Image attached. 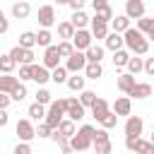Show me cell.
Returning <instances> with one entry per match:
<instances>
[{
  "label": "cell",
  "mask_w": 154,
  "mask_h": 154,
  "mask_svg": "<svg viewBox=\"0 0 154 154\" xmlns=\"http://www.w3.org/2000/svg\"><path fill=\"white\" fill-rule=\"evenodd\" d=\"M94 135H96V128H94V125H82V128L77 130V135L70 140L72 152H87V149L94 144Z\"/></svg>",
  "instance_id": "6da1fadb"
},
{
  "label": "cell",
  "mask_w": 154,
  "mask_h": 154,
  "mask_svg": "<svg viewBox=\"0 0 154 154\" xmlns=\"http://www.w3.org/2000/svg\"><path fill=\"white\" fill-rule=\"evenodd\" d=\"M14 132H17V137H19V142H31L34 137H36V128H34V123L29 120V118H22V120H17V125H14Z\"/></svg>",
  "instance_id": "7a4b0ae2"
},
{
  "label": "cell",
  "mask_w": 154,
  "mask_h": 154,
  "mask_svg": "<svg viewBox=\"0 0 154 154\" xmlns=\"http://www.w3.org/2000/svg\"><path fill=\"white\" fill-rule=\"evenodd\" d=\"M94 152L96 154H111V149H113V144H111V137H108V130H96V135H94Z\"/></svg>",
  "instance_id": "3957f363"
},
{
  "label": "cell",
  "mask_w": 154,
  "mask_h": 154,
  "mask_svg": "<svg viewBox=\"0 0 154 154\" xmlns=\"http://www.w3.org/2000/svg\"><path fill=\"white\" fill-rule=\"evenodd\" d=\"M125 149L135 152V154H154V144L149 140H142V137H137V140L125 137Z\"/></svg>",
  "instance_id": "277c9868"
},
{
  "label": "cell",
  "mask_w": 154,
  "mask_h": 154,
  "mask_svg": "<svg viewBox=\"0 0 154 154\" xmlns=\"http://www.w3.org/2000/svg\"><path fill=\"white\" fill-rule=\"evenodd\" d=\"M72 46H75V51L87 53V48H89V46H94V36H91V31H89V29H79V31H75Z\"/></svg>",
  "instance_id": "5b68a950"
},
{
  "label": "cell",
  "mask_w": 154,
  "mask_h": 154,
  "mask_svg": "<svg viewBox=\"0 0 154 154\" xmlns=\"http://www.w3.org/2000/svg\"><path fill=\"white\" fill-rule=\"evenodd\" d=\"M84 67H87V55H84V53H79V51H75V53L65 60V70H67V72H72V75L84 72Z\"/></svg>",
  "instance_id": "8992f818"
},
{
  "label": "cell",
  "mask_w": 154,
  "mask_h": 154,
  "mask_svg": "<svg viewBox=\"0 0 154 154\" xmlns=\"http://www.w3.org/2000/svg\"><path fill=\"white\" fill-rule=\"evenodd\" d=\"M142 130H144V120L140 116H130L125 120V137L137 140V137H142Z\"/></svg>",
  "instance_id": "52a82bcc"
},
{
  "label": "cell",
  "mask_w": 154,
  "mask_h": 154,
  "mask_svg": "<svg viewBox=\"0 0 154 154\" xmlns=\"http://www.w3.org/2000/svg\"><path fill=\"white\" fill-rule=\"evenodd\" d=\"M10 58L22 67V65H34V51H26V48H22V46H14L12 51H10Z\"/></svg>",
  "instance_id": "ba28073f"
},
{
  "label": "cell",
  "mask_w": 154,
  "mask_h": 154,
  "mask_svg": "<svg viewBox=\"0 0 154 154\" xmlns=\"http://www.w3.org/2000/svg\"><path fill=\"white\" fill-rule=\"evenodd\" d=\"M46 70H55V67H60V53H58V43H53V46H48L46 51H43V63H41Z\"/></svg>",
  "instance_id": "9c48e42d"
},
{
  "label": "cell",
  "mask_w": 154,
  "mask_h": 154,
  "mask_svg": "<svg viewBox=\"0 0 154 154\" xmlns=\"http://www.w3.org/2000/svg\"><path fill=\"white\" fill-rule=\"evenodd\" d=\"M38 24H41V29L51 31V26L55 24V7L53 5H41L38 7Z\"/></svg>",
  "instance_id": "30bf717a"
},
{
  "label": "cell",
  "mask_w": 154,
  "mask_h": 154,
  "mask_svg": "<svg viewBox=\"0 0 154 154\" xmlns=\"http://www.w3.org/2000/svg\"><path fill=\"white\" fill-rule=\"evenodd\" d=\"M125 17L128 19H142L144 17V2L142 0H128L125 2Z\"/></svg>",
  "instance_id": "8fae6325"
},
{
  "label": "cell",
  "mask_w": 154,
  "mask_h": 154,
  "mask_svg": "<svg viewBox=\"0 0 154 154\" xmlns=\"http://www.w3.org/2000/svg\"><path fill=\"white\" fill-rule=\"evenodd\" d=\"M65 116H67L72 123H77V120L84 118V106L79 103V99H67V111H65Z\"/></svg>",
  "instance_id": "7c38bea8"
},
{
  "label": "cell",
  "mask_w": 154,
  "mask_h": 154,
  "mask_svg": "<svg viewBox=\"0 0 154 154\" xmlns=\"http://www.w3.org/2000/svg\"><path fill=\"white\" fill-rule=\"evenodd\" d=\"M111 111H113L118 118H120V116H128V118H130V111H132V99H130V96H118Z\"/></svg>",
  "instance_id": "4fadbf2b"
},
{
  "label": "cell",
  "mask_w": 154,
  "mask_h": 154,
  "mask_svg": "<svg viewBox=\"0 0 154 154\" xmlns=\"http://www.w3.org/2000/svg\"><path fill=\"white\" fill-rule=\"evenodd\" d=\"M22 82H19V77H14V75H0V91L2 94H12L17 87H19Z\"/></svg>",
  "instance_id": "5bb4252c"
},
{
  "label": "cell",
  "mask_w": 154,
  "mask_h": 154,
  "mask_svg": "<svg viewBox=\"0 0 154 154\" xmlns=\"http://www.w3.org/2000/svg\"><path fill=\"white\" fill-rule=\"evenodd\" d=\"M116 84H118V89H120V91H123V94L128 96V94H130V91L135 89V84H137V82H135V77H132V75H128V72H123V75H118V79H116Z\"/></svg>",
  "instance_id": "9a60e30c"
},
{
  "label": "cell",
  "mask_w": 154,
  "mask_h": 154,
  "mask_svg": "<svg viewBox=\"0 0 154 154\" xmlns=\"http://www.w3.org/2000/svg\"><path fill=\"white\" fill-rule=\"evenodd\" d=\"M123 46H125V41H123V36L120 34H108L106 36V41H103V48H108V51H113V53H118V51H123Z\"/></svg>",
  "instance_id": "2e32d148"
},
{
  "label": "cell",
  "mask_w": 154,
  "mask_h": 154,
  "mask_svg": "<svg viewBox=\"0 0 154 154\" xmlns=\"http://www.w3.org/2000/svg\"><path fill=\"white\" fill-rule=\"evenodd\" d=\"M111 29H113V34H125L128 29H130V19L125 17V14H116L113 17V22H111Z\"/></svg>",
  "instance_id": "e0dca14e"
},
{
  "label": "cell",
  "mask_w": 154,
  "mask_h": 154,
  "mask_svg": "<svg viewBox=\"0 0 154 154\" xmlns=\"http://www.w3.org/2000/svg\"><path fill=\"white\" fill-rule=\"evenodd\" d=\"M128 96H130V99H147V96H152V84H149V82H137L135 89H132Z\"/></svg>",
  "instance_id": "ac0fdd59"
},
{
  "label": "cell",
  "mask_w": 154,
  "mask_h": 154,
  "mask_svg": "<svg viewBox=\"0 0 154 154\" xmlns=\"http://www.w3.org/2000/svg\"><path fill=\"white\" fill-rule=\"evenodd\" d=\"M29 12H31V5H29L26 0H19V2L12 5V17H14V19H26Z\"/></svg>",
  "instance_id": "d6986e66"
},
{
  "label": "cell",
  "mask_w": 154,
  "mask_h": 154,
  "mask_svg": "<svg viewBox=\"0 0 154 154\" xmlns=\"http://www.w3.org/2000/svg\"><path fill=\"white\" fill-rule=\"evenodd\" d=\"M75 26H72V22H60L58 24V36H60V41H72L75 38Z\"/></svg>",
  "instance_id": "ffe728a7"
},
{
  "label": "cell",
  "mask_w": 154,
  "mask_h": 154,
  "mask_svg": "<svg viewBox=\"0 0 154 154\" xmlns=\"http://www.w3.org/2000/svg\"><path fill=\"white\" fill-rule=\"evenodd\" d=\"M103 53H106V48L94 43V46H89V48H87V53H84V55H87V63H101V60H103Z\"/></svg>",
  "instance_id": "44dd1931"
},
{
  "label": "cell",
  "mask_w": 154,
  "mask_h": 154,
  "mask_svg": "<svg viewBox=\"0 0 154 154\" xmlns=\"http://www.w3.org/2000/svg\"><path fill=\"white\" fill-rule=\"evenodd\" d=\"M31 79L43 87L46 82H51V70H46L43 65H36V63H34V77H31Z\"/></svg>",
  "instance_id": "7402d4cb"
},
{
  "label": "cell",
  "mask_w": 154,
  "mask_h": 154,
  "mask_svg": "<svg viewBox=\"0 0 154 154\" xmlns=\"http://www.w3.org/2000/svg\"><path fill=\"white\" fill-rule=\"evenodd\" d=\"M108 111H111V106H108V101H106V99H96V103L91 106V116L96 118V123H99Z\"/></svg>",
  "instance_id": "603a6c76"
},
{
  "label": "cell",
  "mask_w": 154,
  "mask_h": 154,
  "mask_svg": "<svg viewBox=\"0 0 154 154\" xmlns=\"http://www.w3.org/2000/svg\"><path fill=\"white\" fill-rule=\"evenodd\" d=\"M17 46H22V48H26V51H34V46H36V31H22Z\"/></svg>",
  "instance_id": "cb8c5ba5"
},
{
  "label": "cell",
  "mask_w": 154,
  "mask_h": 154,
  "mask_svg": "<svg viewBox=\"0 0 154 154\" xmlns=\"http://www.w3.org/2000/svg\"><path fill=\"white\" fill-rule=\"evenodd\" d=\"M84 77L87 79H99V77H103V67H101V63H87V67H84Z\"/></svg>",
  "instance_id": "d4e9b609"
},
{
  "label": "cell",
  "mask_w": 154,
  "mask_h": 154,
  "mask_svg": "<svg viewBox=\"0 0 154 154\" xmlns=\"http://www.w3.org/2000/svg\"><path fill=\"white\" fill-rule=\"evenodd\" d=\"M26 113H29V120H31V123H34V120H41V118L46 120V113H48V108L34 101V103L29 106V111H26Z\"/></svg>",
  "instance_id": "484cf974"
},
{
  "label": "cell",
  "mask_w": 154,
  "mask_h": 154,
  "mask_svg": "<svg viewBox=\"0 0 154 154\" xmlns=\"http://www.w3.org/2000/svg\"><path fill=\"white\" fill-rule=\"evenodd\" d=\"M108 34H111V31H108V24L91 19V36H94V38H103V41H106V36H108Z\"/></svg>",
  "instance_id": "4316f807"
},
{
  "label": "cell",
  "mask_w": 154,
  "mask_h": 154,
  "mask_svg": "<svg viewBox=\"0 0 154 154\" xmlns=\"http://www.w3.org/2000/svg\"><path fill=\"white\" fill-rule=\"evenodd\" d=\"M36 46H41L43 51H46L48 46H53V34H51L48 29H38V31H36Z\"/></svg>",
  "instance_id": "83f0119b"
},
{
  "label": "cell",
  "mask_w": 154,
  "mask_h": 154,
  "mask_svg": "<svg viewBox=\"0 0 154 154\" xmlns=\"http://www.w3.org/2000/svg\"><path fill=\"white\" fill-rule=\"evenodd\" d=\"M140 72H144V58H137V55H132L130 58V63H128V75H140Z\"/></svg>",
  "instance_id": "f1b7e54d"
},
{
  "label": "cell",
  "mask_w": 154,
  "mask_h": 154,
  "mask_svg": "<svg viewBox=\"0 0 154 154\" xmlns=\"http://www.w3.org/2000/svg\"><path fill=\"white\" fill-rule=\"evenodd\" d=\"M58 132H60L63 137H67V140H72V137L77 135V128H75V123H72L70 118H65V120L60 123V128H58Z\"/></svg>",
  "instance_id": "f546056e"
},
{
  "label": "cell",
  "mask_w": 154,
  "mask_h": 154,
  "mask_svg": "<svg viewBox=\"0 0 154 154\" xmlns=\"http://www.w3.org/2000/svg\"><path fill=\"white\" fill-rule=\"evenodd\" d=\"M70 22H72V26L79 31V29H87V24H89L91 19L87 17V12H72V19H70Z\"/></svg>",
  "instance_id": "4dcf8cb0"
},
{
  "label": "cell",
  "mask_w": 154,
  "mask_h": 154,
  "mask_svg": "<svg viewBox=\"0 0 154 154\" xmlns=\"http://www.w3.org/2000/svg\"><path fill=\"white\" fill-rule=\"evenodd\" d=\"M84 82H87V77H82V75H72V77H67V89H72V91H84Z\"/></svg>",
  "instance_id": "1f68e13d"
},
{
  "label": "cell",
  "mask_w": 154,
  "mask_h": 154,
  "mask_svg": "<svg viewBox=\"0 0 154 154\" xmlns=\"http://www.w3.org/2000/svg\"><path fill=\"white\" fill-rule=\"evenodd\" d=\"M67 70H65V65H60V67H55L53 72H51V82H55V84H67Z\"/></svg>",
  "instance_id": "d6a6232c"
},
{
  "label": "cell",
  "mask_w": 154,
  "mask_h": 154,
  "mask_svg": "<svg viewBox=\"0 0 154 154\" xmlns=\"http://www.w3.org/2000/svg\"><path fill=\"white\" fill-rule=\"evenodd\" d=\"M130 58H132V55H130V53H128V51L123 48V51H118V53H113V65H116V67H128V63H130Z\"/></svg>",
  "instance_id": "836d02e7"
},
{
  "label": "cell",
  "mask_w": 154,
  "mask_h": 154,
  "mask_svg": "<svg viewBox=\"0 0 154 154\" xmlns=\"http://www.w3.org/2000/svg\"><path fill=\"white\" fill-rule=\"evenodd\" d=\"M96 99H99V96H96V94H94L91 89H84V91L79 94V103H82L84 108H91V106L96 103Z\"/></svg>",
  "instance_id": "e575fe53"
},
{
  "label": "cell",
  "mask_w": 154,
  "mask_h": 154,
  "mask_svg": "<svg viewBox=\"0 0 154 154\" xmlns=\"http://www.w3.org/2000/svg\"><path fill=\"white\" fill-rule=\"evenodd\" d=\"M14 60L10 58V53H5V55H0V72L2 75H12V70H14Z\"/></svg>",
  "instance_id": "d590c367"
},
{
  "label": "cell",
  "mask_w": 154,
  "mask_h": 154,
  "mask_svg": "<svg viewBox=\"0 0 154 154\" xmlns=\"http://www.w3.org/2000/svg\"><path fill=\"white\" fill-rule=\"evenodd\" d=\"M36 103H41V106H51V103H53V94H51L46 87H41V89L36 91Z\"/></svg>",
  "instance_id": "8d00e7d4"
},
{
  "label": "cell",
  "mask_w": 154,
  "mask_h": 154,
  "mask_svg": "<svg viewBox=\"0 0 154 154\" xmlns=\"http://www.w3.org/2000/svg\"><path fill=\"white\" fill-rule=\"evenodd\" d=\"M152 29H154V17H147L144 14L142 19H137V31L140 34H149Z\"/></svg>",
  "instance_id": "74e56055"
},
{
  "label": "cell",
  "mask_w": 154,
  "mask_h": 154,
  "mask_svg": "<svg viewBox=\"0 0 154 154\" xmlns=\"http://www.w3.org/2000/svg\"><path fill=\"white\" fill-rule=\"evenodd\" d=\"M116 123H118V116L113 113V111H108L101 120H99V125L103 128V130H111V128H116Z\"/></svg>",
  "instance_id": "f35d334b"
},
{
  "label": "cell",
  "mask_w": 154,
  "mask_h": 154,
  "mask_svg": "<svg viewBox=\"0 0 154 154\" xmlns=\"http://www.w3.org/2000/svg\"><path fill=\"white\" fill-rule=\"evenodd\" d=\"M58 53H60V58H70L72 53H75V46H72V41H60L58 43Z\"/></svg>",
  "instance_id": "ab89813d"
},
{
  "label": "cell",
  "mask_w": 154,
  "mask_h": 154,
  "mask_svg": "<svg viewBox=\"0 0 154 154\" xmlns=\"http://www.w3.org/2000/svg\"><path fill=\"white\" fill-rule=\"evenodd\" d=\"M34 77V65H22L19 67V82H26Z\"/></svg>",
  "instance_id": "60d3db41"
},
{
  "label": "cell",
  "mask_w": 154,
  "mask_h": 154,
  "mask_svg": "<svg viewBox=\"0 0 154 154\" xmlns=\"http://www.w3.org/2000/svg\"><path fill=\"white\" fill-rule=\"evenodd\" d=\"M10 99H12V101H24V99H26V87H24V84H19V87L10 94Z\"/></svg>",
  "instance_id": "b9f144b4"
},
{
  "label": "cell",
  "mask_w": 154,
  "mask_h": 154,
  "mask_svg": "<svg viewBox=\"0 0 154 154\" xmlns=\"http://www.w3.org/2000/svg\"><path fill=\"white\" fill-rule=\"evenodd\" d=\"M53 135V130L46 125V123H38V128H36V137H51Z\"/></svg>",
  "instance_id": "7bdbcfd3"
},
{
  "label": "cell",
  "mask_w": 154,
  "mask_h": 154,
  "mask_svg": "<svg viewBox=\"0 0 154 154\" xmlns=\"http://www.w3.org/2000/svg\"><path fill=\"white\" fill-rule=\"evenodd\" d=\"M12 154H31V144H26V142H19L17 147H14V152Z\"/></svg>",
  "instance_id": "ee69618b"
},
{
  "label": "cell",
  "mask_w": 154,
  "mask_h": 154,
  "mask_svg": "<svg viewBox=\"0 0 154 154\" xmlns=\"http://www.w3.org/2000/svg\"><path fill=\"white\" fill-rule=\"evenodd\" d=\"M7 29H10V19H7L5 12L0 10V34H7Z\"/></svg>",
  "instance_id": "f6af8a7d"
},
{
  "label": "cell",
  "mask_w": 154,
  "mask_h": 154,
  "mask_svg": "<svg viewBox=\"0 0 154 154\" xmlns=\"http://www.w3.org/2000/svg\"><path fill=\"white\" fill-rule=\"evenodd\" d=\"M67 5H70V10H72V12H82L84 0H67Z\"/></svg>",
  "instance_id": "bcb514c9"
},
{
  "label": "cell",
  "mask_w": 154,
  "mask_h": 154,
  "mask_svg": "<svg viewBox=\"0 0 154 154\" xmlns=\"http://www.w3.org/2000/svg\"><path fill=\"white\" fill-rule=\"evenodd\" d=\"M144 72L149 77H154V58H144Z\"/></svg>",
  "instance_id": "7dc6e473"
},
{
  "label": "cell",
  "mask_w": 154,
  "mask_h": 154,
  "mask_svg": "<svg viewBox=\"0 0 154 154\" xmlns=\"http://www.w3.org/2000/svg\"><path fill=\"white\" fill-rule=\"evenodd\" d=\"M10 103H12V99H10L7 94H2V91H0V111H7V106H10Z\"/></svg>",
  "instance_id": "c3c4849f"
},
{
  "label": "cell",
  "mask_w": 154,
  "mask_h": 154,
  "mask_svg": "<svg viewBox=\"0 0 154 154\" xmlns=\"http://www.w3.org/2000/svg\"><path fill=\"white\" fill-rule=\"evenodd\" d=\"M10 123V116H7V111H0V128H5Z\"/></svg>",
  "instance_id": "681fc988"
},
{
  "label": "cell",
  "mask_w": 154,
  "mask_h": 154,
  "mask_svg": "<svg viewBox=\"0 0 154 154\" xmlns=\"http://www.w3.org/2000/svg\"><path fill=\"white\" fill-rule=\"evenodd\" d=\"M147 41H149V43H154V29H152V31L147 34Z\"/></svg>",
  "instance_id": "f907efd6"
},
{
  "label": "cell",
  "mask_w": 154,
  "mask_h": 154,
  "mask_svg": "<svg viewBox=\"0 0 154 154\" xmlns=\"http://www.w3.org/2000/svg\"><path fill=\"white\" fill-rule=\"evenodd\" d=\"M149 142H152V144H154V130H152V137H149Z\"/></svg>",
  "instance_id": "816d5d0a"
}]
</instances>
